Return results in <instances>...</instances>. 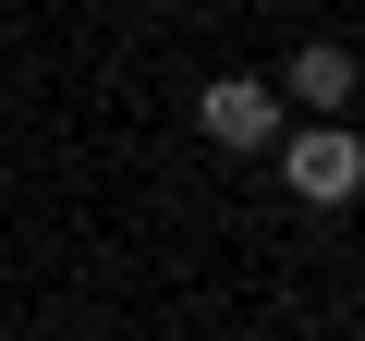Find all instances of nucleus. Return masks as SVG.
I'll return each mask as SVG.
<instances>
[{
    "mask_svg": "<svg viewBox=\"0 0 365 341\" xmlns=\"http://www.w3.org/2000/svg\"><path fill=\"white\" fill-rule=\"evenodd\" d=\"M0 341H13V329H0Z\"/></svg>",
    "mask_w": 365,
    "mask_h": 341,
    "instance_id": "nucleus-4",
    "label": "nucleus"
},
{
    "mask_svg": "<svg viewBox=\"0 0 365 341\" xmlns=\"http://www.w3.org/2000/svg\"><path fill=\"white\" fill-rule=\"evenodd\" d=\"M280 170H292V195H304V208H353L365 146H353V122H280Z\"/></svg>",
    "mask_w": 365,
    "mask_h": 341,
    "instance_id": "nucleus-2",
    "label": "nucleus"
},
{
    "mask_svg": "<svg viewBox=\"0 0 365 341\" xmlns=\"http://www.w3.org/2000/svg\"><path fill=\"white\" fill-rule=\"evenodd\" d=\"M353 86H365L353 37H304V49L268 73V98H280V110H304V122H341V110H353Z\"/></svg>",
    "mask_w": 365,
    "mask_h": 341,
    "instance_id": "nucleus-3",
    "label": "nucleus"
},
{
    "mask_svg": "<svg viewBox=\"0 0 365 341\" xmlns=\"http://www.w3.org/2000/svg\"><path fill=\"white\" fill-rule=\"evenodd\" d=\"M280 122H292V110L268 98V73H207V86H195V134H207L220 158H268Z\"/></svg>",
    "mask_w": 365,
    "mask_h": 341,
    "instance_id": "nucleus-1",
    "label": "nucleus"
}]
</instances>
